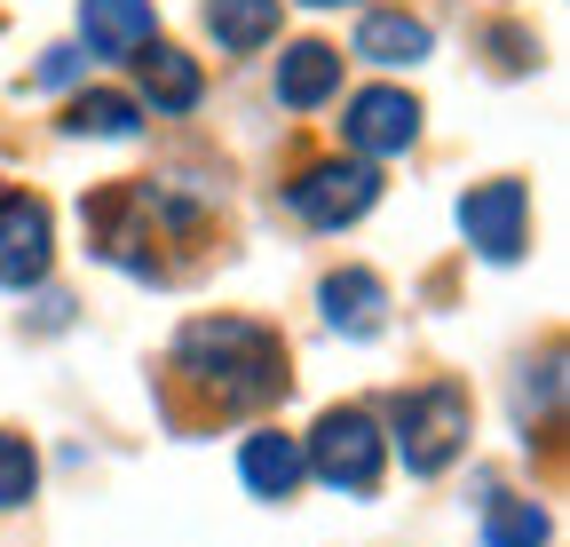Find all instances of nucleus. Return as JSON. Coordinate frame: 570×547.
Segmentation results:
<instances>
[{
    "label": "nucleus",
    "instance_id": "obj_1",
    "mask_svg": "<svg viewBox=\"0 0 570 547\" xmlns=\"http://www.w3.org/2000/svg\"><path fill=\"white\" fill-rule=\"evenodd\" d=\"M175 358L198 389H214V404H269L285 397V341L254 318H198L183 325Z\"/></svg>",
    "mask_w": 570,
    "mask_h": 547
},
{
    "label": "nucleus",
    "instance_id": "obj_2",
    "mask_svg": "<svg viewBox=\"0 0 570 547\" xmlns=\"http://www.w3.org/2000/svg\"><path fill=\"white\" fill-rule=\"evenodd\" d=\"M396 445H404V468L412 476L452 468V452L468 445V389H452V381L404 389L396 397Z\"/></svg>",
    "mask_w": 570,
    "mask_h": 547
},
{
    "label": "nucleus",
    "instance_id": "obj_3",
    "mask_svg": "<svg viewBox=\"0 0 570 547\" xmlns=\"http://www.w3.org/2000/svg\"><path fill=\"white\" fill-rule=\"evenodd\" d=\"M333 492H373L381 485V468H389V437L373 413H356V404H333V413L317 421L309 452H302Z\"/></svg>",
    "mask_w": 570,
    "mask_h": 547
},
{
    "label": "nucleus",
    "instance_id": "obj_4",
    "mask_svg": "<svg viewBox=\"0 0 570 547\" xmlns=\"http://www.w3.org/2000/svg\"><path fill=\"white\" fill-rule=\"evenodd\" d=\"M460 231H468V246L483 262H515L531 246V198H523V183H475L460 198Z\"/></svg>",
    "mask_w": 570,
    "mask_h": 547
},
{
    "label": "nucleus",
    "instance_id": "obj_5",
    "mask_svg": "<svg viewBox=\"0 0 570 547\" xmlns=\"http://www.w3.org/2000/svg\"><path fill=\"white\" fill-rule=\"evenodd\" d=\"M285 198H294V215H302V223L341 231V223H356V215H365L373 198H381V175H373L365 159H325V167H309Z\"/></svg>",
    "mask_w": 570,
    "mask_h": 547
},
{
    "label": "nucleus",
    "instance_id": "obj_6",
    "mask_svg": "<svg viewBox=\"0 0 570 547\" xmlns=\"http://www.w3.org/2000/svg\"><path fill=\"white\" fill-rule=\"evenodd\" d=\"M341 135H348L365 159H396V152H412V135H420V104H412L404 88H365V96L348 104Z\"/></svg>",
    "mask_w": 570,
    "mask_h": 547
},
{
    "label": "nucleus",
    "instance_id": "obj_7",
    "mask_svg": "<svg viewBox=\"0 0 570 547\" xmlns=\"http://www.w3.org/2000/svg\"><path fill=\"white\" fill-rule=\"evenodd\" d=\"M48 279V207L24 191L0 198V286H40Z\"/></svg>",
    "mask_w": 570,
    "mask_h": 547
},
{
    "label": "nucleus",
    "instance_id": "obj_8",
    "mask_svg": "<svg viewBox=\"0 0 570 547\" xmlns=\"http://www.w3.org/2000/svg\"><path fill=\"white\" fill-rule=\"evenodd\" d=\"M317 302H325V325L348 333V341H373L389 325V286L373 279V270H333V279L317 286Z\"/></svg>",
    "mask_w": 570,
    "mask_h": 547
},
{
    "label": "nucleus",
    "instance_id": "obj_9",
    "mask_svg": "<svg viewBox=\"0 0 570 547\" xmlns=\"http://www.w3.org/2000/svg\"><path fill=\"white\" fill-rule=\"evenodd\" d=\"M333 88H341V48L302 40V48L277 56V104H285V111H317Z\"/></svg>",
    "mask_w": 570,
    "mask_h": 547
},
{
    "label": "nucleus",
    "instance_id": "obj_10",
    "mask_svg": "<svg viewBox=\"0 0 570 547\" xmlns=\"http://www.w3.org/2000/svg\"><path fill=\"white\" fill-rule=\"evenodd\" d=\"M151 0H80V32L96 56H135V48H151Z\"/></svg>",
    "mask_w": 570,
    "mask_h": 547
},
{
    "label": "nucleus",
    "instance_id": "obj_11",
    "mask_svg": "<svg viewBox=\"0 0 570 547\" xmlns=\"http://www.w3.org/2000/svg\"><path fill=\"white\" fill-rule=\"evenodd\" d=\"M238 468H246V485L262 492V500H285L309 476V460H302V445L294 437H277V429H262V437H246V452H238Z\"/></svg>",
    "mask_w": 570,
    "mask_h": 547
},
{
    "label": "nucleus",
    "instance_id": "obj_12",
    "mask_svg": "<svg viewBox=\"0 0 570 547\" xmlns=\"http://www.w3.org/2000/svg\"><path fill=\"white\" fill-rule=\"evenodd\" d=\"M206 32L214 48L254 56L262 40H277V0H206Z\"/></svg>",
    "mask_w": 570,
    "mask_h": 547
},
{
    "label": "nucleus",
    "instance_id": "obj_13",
    "mask_svg": "<svg viewBox=\"0 0 570 547\" xmlns=\"http://www.w3.org/2000/svg\"><path fill=\"white\" fill-rule=\"evenodd\" d=\"M356 56L365 64H420L428 56V25L420 17H365L356 25Z\"/></svg>",
    "mask_w": 570,
    "mask_h": 547
},
{
    "label": "nucleus",
    "instance_id": "obj_14",
    "mask_svg": "<svg viewBox=\"0 0 570 547\" xmlns=\"http://www.w3.org/2000/svg\"><path fill=\"white\" fill-rule=\"evenodd\" d=\"M198 64L190 56H175V48H151V56H142V96H151L159 111H190L198 104Z\"/></svg>",
    "mask_w": 570,
    "mask_h": 547
},
{
    "label": "nucleus",
    "instance_id": "obj_15",
    "mask_svg": "<svg viewBox=\"0 0 570 547\" xmlns=\"http://www.w3.org/2000/svg\"><path fill=\"white\" fill-rule=\"evenodd\" d=\"M63 127H71V135H111V144H119V135H135V127H142V104H135V96L96 88V96L71 104V119H63Z\"/></svg>",
    "mask_w": 570,
    "mask_h": 547
},
{
    "label": "nucleus",
    "instance_id": "obj_16",
    "mask_svg": "<svg viewBox=\"0 0 570 547\" xmlns=\"http://www.w3.org/2000/svg\"><path fill=\"white\" fill-rule=\"evenodd\" d=\"M483 547H547V508L539 500H491Z\"/></svg>",
    "mask_w": 570,
    "mask_h": 547
},
{
    "label": "nucleus",
    "instance_id": "obj_17",
    "mask_svg": "<svg viewBox=\"0 0 570 547\" xmlns=\"http://www.w3.org/2000/svg\"><path fill=\"white\" fill-rule=\"evenodd\" d=\"M32 485H40L32 445H24V437H0V508H24V500H32Z\"/></svg>",
    "mask_w": 570,
    "mask_h": 547
},
{
    "label": "nucleus",
    "instance_id": "obj_18",
    "mask_svg": "<svg viewBox=\"0 0 570 547\" xmlns=\"http://www.w3.org/2000/svg\"><path fill=\"white\" fill-rule=\"evenodd\" d=\"M71 72H80V48H48V64L32 72V88H63Z\"/></svg>",
    "mask_w": 570,
    "mask_h": 547
},
{
    "label": "nucleus",
    "instance_id": "obj_19",
    "mask_svg": "<svg viewBox=\"0 0 570 547\" xmlns=\"http://www.w3.org/2000/svg\"><path fill=\"white\" fill-rule=\"evenodd\" d=\"M309 9H333V0H309Z\"/></svg>",
    "mask_w": 570,
    "mask_h": 547
}]
</instances>
